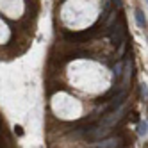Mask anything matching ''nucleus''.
Instances as JSON below:
<instances>
[{
	"label": "nucleus",
	"mask_w": 148,
	"mask_h": 148,
	"mask_svg": "<svg viewBox=\"0 0 148 148\" xmlns=\"http://www.w3.org/2000/svg\"><path fill=\"white\" fill-rule=\"evenodd\" d=\"M136 22H137V25H139V29H145L146 27V18H145V13L141 11V9H136Z\"/></svg>",
	"instance_id": "obj_1"
}]
</instances>
